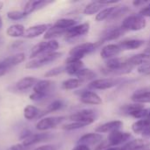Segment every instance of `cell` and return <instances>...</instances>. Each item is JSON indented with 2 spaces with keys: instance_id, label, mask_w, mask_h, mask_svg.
I'll list each match as a JSON object with an SVG mask.
<instances>
[{
  "instance_id": "obj_16",
  "label": "cell",
  "mask_w": 150,
  "mask_h": 150,
  "mask_svg": "<svg viewBox=\"0 0 150 150\" xmlns=\"http://www.w3.org/2000/svg\"><path fill=\"white\" fill-rule=\"evenodd\" d=\"M51 138H52V134L49 133H46V132H42V133H39V134H33L27 139L23 141L22 144L24 145L25 148H28V147L33 146L35 144L47 142V141L50 140Z\"/></svg>"
},
{
  "instance_id": "obj_54",
  "label": "cell",
  "mask_w": 150,
  "mask_h": 150,
  "mask_svg": "<svg viewBox=\"0 0 150 150\" xmlns=\"http://www.w3.org/2000/svg\"><path fill=\"white\" fill-rule=\"evenodd\" d=\"M2 26H3V18H2V17L0 16V29L2 28Z\"/></svg>"
},
{
  "instance_id": "obj_34",
  "label": "cell",
  "mask_w": 150,
  "mask_h": 150,
  "mask_svg": "<svg viewBox=\"0 0 150 150\" xmlns=\"http://www.w3.org/2000/svg\"><path fill=\"white\" fill-rule=\"evenodd\" d=\"M95 120H87V121H73L72 123L66 124L62 126V129L65 131H73V130H77L83 127H85L91 124H92Z\"/></svg>"
},
{
  "instance_id": "obj_23",
  "label": "cell",
  "mask_w": 150,
  "mask_h": 150,
  "mask_svg": "<svg viewBox=\"0 0 150 150\" xmlns=\"http://www.w3.org/2000/svg\"><path fill=\"white\" fill-rule=\"evenodd\" d=\"M54 83L53 81L48 80V79L38 80V82L33 88V91L34 92H38V93H41V94H45L48 96L52 91V88L54 87Z\"/></svg>"
},
{
  "instance_id": "obj_45",
  "label": "cell",
  "mask_w": 150,
  "mask_h": 150,
  "mask_svg": "<svg viewBox=\"0 0 150 150\" xmlns=\"http://www.w3.org/2000/svg\"><path fill=\"white\" fill-rule=\"evenodd\" d=\"M138 72L141 74H145V75H149L150 74V63L142 65L138 67Z\"/></svg>"
},
{
  "instance_id": "obj_31",
  "label": "cell",
  "mask_w": 150,
  "mask_h": 150,
  "mask_svg": "<svg viewBox=\"0 0 150 150\" xmlns=\"http://www.w3.org/2000/svg\"><path fill=\"white\" fill-rule=\"evenodd\" d=\"M68 30H64L62 28H59L57 26H54L52 25V26L47 31V33L44 34V40H54L57 37H61L62 35H65Z\"/></svg>"
},
{
  "instance_id": "obj_2",
  "label": "cell",
  "mask_w": 150,
  "mask_h": 150,
  "mask_svg": "<svg viewBox=\"0 0 150 150\" xmlns=\"http://www.w3.org/2000/svg\"><path fill=\"white\" fill-rule=\"evenodd\" d=\"M58 48H59V42L56 40H42L32 47L29 58L32 60V59H34L42 55L52 54V53L57 52Z\"/></svg>"
},
{
  "instance_id": "obj_50",
  "label": "cell",
  "mask_w": 150,
  "mask_h": 150,
  "mask_svg": "<svg viewBox=\"0 0 150 150\" xmlns=\"http://www.w3.org/2000/svg\"><path fill=\"white\" fill-rule=\"evenodd\" d=\"M72 150H91V149L88 146H85V145H77Z\"/></svg>"
},
{
  "instance_id": "obj_56",
  "label": "cell",
  "mask_w": 150,
  "mask_h": 150,
  "mask_svg": "<svg viewBox=\"0 0 150 150\" xmlns=\"http://www.w3.org/2000/svg\"><path fill=\"white\" fill-rule=\"evenodd\" d=\"M146 138H147V139H150V134L148 135V136H147V137H146Z\"/></svg>"
},
{
  "instance_id": "obj_53",
  "label": "cell",
  "mask_w": 150,
  "mask_h": 150,
  "mask_svg": "<svg viewBox=\"0 0 150 150\" xmlns=\"http://www.w3.org/2000/svg\"><path fill=\"white\" fill-rule=\"evenodd\" d=\"M143 53H145V54H147L150 55V45H149V47L144 50V52H143Z\"/></svg>"
},
{
  "instance_id": "obj_13",
  "label": "cell",
  "mask_w": 150,
  "mask_h": 150,
  "mask_svg": "<svg viewBox=\"0 0 150 150\" xmlns=\"http://www.w3.org/2000/svg\"><path fill=\"white\" fill-rule=\"evenodd\" d=\"M65 72L70 76H76L81 69L84 68L82 60H77L69 56L65 61Z\"/></svg>"
},
{
  "instance_id": "obj_33",
  "label": "cell",
  "mask_w": 150,
  "mask_h": 150,
  "mask_svg": "<svg viewBox=\"0 0 150 150\" xmlns=\"http://www.w3.org/2000/svg\"><path fill=\"white\" fill-rule=\"evenodd\" d=\"M77 25V20L75 18H60L54 24V26H57L59 28L64 29V30H69L71 27L75 26Z\"/></svg>"
},
{
  "instance_id": "obj_15",
  "label": "cell",
  "mask_w": 150,
  "mask_h": 150,
  "mask_svg": "<svg viewBox=\"0 0 150 150\" xmlns=\"http://www.w3.org/2000/svg\"><path fill=\"white\" fill-rule=\"evenodd\" d=\"M39 79L34 76H25L19 79L13 86V90L20 92H25L31 88H33Z\"/></svg>"
},
{
  "instance_id": "obj_22",
  "label": "cell",
  "mask_w": 150,
  "mask_h": 150,
  "mask_svg": "<svg viewBox=\"0 0 150 150\" xmlns=\"http://www.w3.org/2000/svg\"><path fill=\"white\" fill-rule=\"evenodd\" d=\"M123 126V122L120 120H112L106 122L105 124H102L98 126L95 131L98 134H105V133H112L116 130H120Z\"/></svg>"
},
{
  "instance_id": "obj_59",
  "label": "cell",
  "mask_w": 150,
  "mask_h": 150,
  "mask_svg": "<svg viewBox=\"0 0 150 150\" xmlns=\"http://www.w3.org/2000/svg\"><path fill=\"white\" fill-rule=\"evenodd\" d=\"M149 45H150V40H149Z\"/></svg>"
},
{
  "instance_id": "obj_49",
  "label": "cell",
  "mask_w": 150,
  "mask_h": 150,
  "mask_svg": "<svg viewBox=\"0 0 150 150\" xmlns=\"http://www.w3.org/2000/svg\"><path fill=\"white\" fill-rule=\"evenodd\" d=\"M25 147L22 143H17L14 145H11V147H9L6 150H25Z\"/></svg>"
},
{
  "instance_id": "obj_46",
  "label": "cell",
  "mask_w": 150,
  "mask_h": 150,
  "mask_svg": "<svg viewBox=\"0 0 150 150\" xmlns=\"http://www.w3.org/2000/svg\"><path fill=\"white\" fill-rule=\"evenodd\" d=\"M10 69H10L3 61L0 62V77L3 76H4Z\"/></svg>"
},
{
  "instance_id": "obj_18",
  "label": "cell",
  "mask_w": 150,
  "mask_h": 150,
  "mask_svg": "<svg viewBox=\"0 0 150 150\" xmlns=\"http://www.w3.org/2000/svg\"><path fill=\"white\" fill-rule=\"evenodd\" d=\"M80 100L85 105H98L102 104V98L96 92L91 91H83L80 93Z\"/></svg>"
},
{
  "instance_id": "obj_27",
  "label": "cell",
  "mask_w": 150,
  "mask_h": 150,
  "mask_svg": "<svg viewBox=\"0 0 150 150\" xmlns=\"http://www.w3.org/2000/svg\"><path fill=\"white\" fill-rule=\"evenodd\" d=\"M144 40H138V39H132V40H126L121 41L119 46L122 50H134L138 49L144 45Z\"/></svg>"
},
{
  "instance_id": "obj_26",
  "label": "cell",
  "mask_w": 150,
  "mask_h": 150,
  "mask_svg": "<svg viewBox=\"0 0 150 150\" xmlns=\"http://www.w3.org/2000/svg\"><path fill=\"white\" fill-rule=\"evenodd\" d=\"M63 107H64V102L62 100H61V99L54 100L44 110L41 111L40 115L39 117V120H40L42 118H45V116L47 115L48 113H51V112H57V111L62 109Z\"/></svg>"
},
{
  "instance_id": "obj_10",
  "label": "cell",
  "mask_w": 150,
  "mask_h": 150,
  "mask_svg": "<svg viewBox=\"0 0 150 150\" xmlns=\"http://www.w3.org/2000/svg\"><path fill=\"white\" fill-rule=\"evenodd\" d=\"M117 1H93L89 3L83 9V13L87 16H91L98 13L104 9V7H108L109 4H116Z\"/></svg>"
},
{
  "instance_id": "obj_7",
  "label": "cell",
  "mask_w": 150,
  "mask_h": 150,
  "mask_svg": "<svg viewBox=\"0 0 150 150\" xmlns=\"http://www.w3.org/2000/svg\"><path fill=\"white\" fill-rule=\"evenodd\" d=\"M90 31V24L89 23H83L76 25L70 29H69L65 34V40L69 42H73L77 40L83 36H85Z\"/></svg>"
},
{
  "instance_id": "obj_24",
  "label": "cell",
  "mask_w": 150,
  "mask_h": 150,
  "mask_svg": "<svg viewBox=\"0 0 150 150\" xmlns=\"http://www.w3.org/2000/svg\"><path fill=\"white\" fill-rule=\"evenodd\" d=\"M149 147L150 142L147 139H135L123 146L126 150H145Z\"/></svg>"
},
{
  "instance_id": "obj_14",
  "label": "cell",
  "mask_w": 150,
  "mask_h": 150,
  "mask_svg": "<svg viewBox=\"0 0 150 150\" xmlns=\"http://www.w3.org/2000/svg\"><path fill=\"white\" fill-rule=\"evenodd\" d=\"M54 3V1H47V0H31V1H27L24 6L23 9V12L28 16L31 13L39 11L44 7H46L47 5L50 4Z\"/></svg>"
},
{
  "instance_id": "obj_8",
  "label": "cell",
  "mask_w": 150,
  "mask_h": 150,
  "mask_svg": "<svg viewBox=\"0 0 150 150\" xmlns=\"http://www.w3.org/2000/svg\"><path fill=\"white\" fill-rule=\"evenodd\" d=\"M130 139H132L131 134L116 130L108 134L107 140L105 142L107 143L108 148H113L121 145L125 142H128Z\"/></svg>"
},
{
  "instance_id": "obj_47",
  "label": "cell",
  "mask_w": 150,
  "mask_h": 150,
  "mask_svg": "<svg viewBox=\"0 0 150 150\" xmlns=\"http://www.w3.org/2000/svg\"><path fill=\"white\" fill-rule=\"evenodd\" d=\"M33 150H57V146L53 145V144H48V145H43L40 147H38Z\"/></svg>"
},
{
  "instance_id": "obj_42",
  "label": "cell",
  "mask_w": 150,
  "mask_h": 150,
  "mask_svg": "<svg viewBox=\"0 0 150 150\" xmlns=\"http://www.w3.org/2000/svg\"><path fill=\"white\" fill-rule=\"evenodd\" d=\"M47 97V96L45 95V94H41V93H38V92H34V91H33V92L29 95L30 100L34 101V102H40V101L45 99Z\"/></svg>"
},
{
  "instance_id": "obj_1",
  "label": "cell",
  "mask_w": 150,
  "mask_h": 150,
  "mask_svg": "<svg viewBox=\"0 0 150 150\" xmlns=\"http://www.w3.org/2000/svg\"><path fill=\"white\" fill-rule=\"evenodd\" d=\"M134 67L128 63L127 58L114 57L105 62L106 74L113 75H125L130 73Z\"/></svg>"
},
{
  "instance_id": "obj_55",
  "label": "cell",
  "mask_w": 150,
  "mask_h": 150,
  "mask_svg": "<svg viewBox=\"0 0 150 150\" xmlns=\"http://www.w3.org/2000/svg\"><path fill=\"white\" fill-rule=\"evenodd\" d=\"M3 6H4V3L0 1V10H2V8H3Z\"/></svg>"
},
{
  "instance_id": "obj_5",
  "label": "cell",
  "mask_w": 150,
  "mask_h": 150,
  "mask_svg": "<svg viewBox=\"0 0 150 150\" xmlns=\"http://www.w3.org/2000/svg\"><path fill=\"white\" fill-rule=\"evenodd\" d=\"M62 55V53L61 52H54L52 54H48L46 55H42L34 59L30 60L26 64H25V68L28 69H40L41 67H44L56 60H58L59 58H61Z\"/></svg>"
},
{
  "instance_id": "obj_25",
  "label": "cell",
  "mask_w": 150,
  "mask_h": 150,
  "mask_svg": "<svg viewBox=\"0 0 150 150\" xmlns=\"http://www.w3.org/2000/svg\"><path fill=\"white\" fill-rule=\"evenodd\" d=\"M127 62H128L129 64H131L134 67H135V66H139L140 67V66H142V65L149 64L150 55L145 54V53L134 54V55L127 58Z\"/></svg>"
},
{
  "instance_id": "obj_44",
  "label": "cell",
  "mask_w": 150,
  "mask_h": 150,
  "mask_svg": "<svg viewBox=\"0 0 150 150\" xmlns=\"http://www.w3.org/2000/svg\"><path fill=\"white\" fill-rule=\"evenodd\" d=\"M25 43L24 40H17L15 41H13L11 45H10V48L11 50H16V49H18L19 47H21L23 46V44Z\"/></svg>"
},
{
  "instance_id": "obj_4",
  "label": "cell",
  "mask_w": 150,
  "mask_h": 150,
  "mask_svg": "<svg viewBox=\"0 0 150 150\" xmlns=\"http://www.w3.org/2000/svg\"><path fill=\"white\" fill-rule=\"evenodd\" d=\"M102 44V42H85L76 45L70 49L69 54L70 57H73L77 60H82L85 55L90 54L96 51V49Z\"/></svg>"
},
{
  "instance_id": "obj_20",
  "label": "cell",
  "mask_w": 150,
  "mask_h": 150,
  "mask_svg": "<svg viewBox=\"0 0 150 150\" xmlns=\"http://www.w3.org/2000/svg\"><path fill=\"white\" fill-rule=\"evenodd\" d=\"M122 49L119 46V44H108L102 47L100 55L103 59L109 60L114 57H117L120 53Z\"/></svg>"
},
{
  "instance_id": "obj_58",
  "label": "cell",
  "mask_w": 150,
  "mask_h": 150,
  "mask_svg": "<svg viewBox=\"0 0 150 150\" xmlns=\"http://www.w3.org/2000/svg\"><path fill=\"white\" fill-rule=\"evenodd\" d=\"M145 150H150V149H145Z\"/></svg>"
},
{
  "instance_id": "obj_57",
  "label": "cell",
  "mask_w": 150,
  "mask_h": 150,
  "mask_svg": "<svg viewBox=\"0 0 150 150\" xmlns=\"http://www.w3.org/2000/svg\"><path fill=\"white\" fill-rule=\"evenodd\" d=\"M148 119L150 120V109H149V116H148Z\"/></svg>"
},
{
  "instance_id": "obj_43",
  "label": "cell",
  "mask_w": 150,
  "mask_h": 150,
  "mask_svg": "<svg viewBox=\"0 0 150 150\" xmlns=\"http://www.w3.org/2000/svg\"><path fill=\"white\" fill-rule=\"evenodd\" d=\"M33 133L29 129V128H24L20 131L19 135H18V139L21 141H25V139H27L29 136H31Z\"/></svg>"
},
{
  "instance_id": "obj_19",
  "label": "cell",
  "mask_w": 150,
  "mask_h": 150,
  "mask_svg": "<svg viewBox=\"0 0 150 150\" xmlns=\"http://www.w3.org/2000/svg\"><path fill=\"white\" fill-rule=\"evenodd\" d=\"M103 136L101 134L98 133H89L82 137L77 141V145H85V146H91V145H97L100 144L102 142Z\"/></svg>"
},
{
  "instance_id": "obj_9",
  "label": "cell",
  "mask_w": 150,
  "mask_h": 150,
  "mask_svg": "<svg viewBox=\"0 0 150 150\" xmlns=\"http://www.w3.org/2000/svg\"><path fill=\"white\" fill-rule=\"evenodd\" d=\"M122 83L121 79L118 78H101L95 79L89 84V89L92 90H108L112 89Z\"/></svg>"
},
{
  "instance_id": "obj_35",
  "label": "cell",
  "mask_w": 150,
  "mask_h": 150,
  "mask_svg": "<svg viewBox=\"0 0 150 150\" xmlns=\"http://www.w3.org/2000/svg\"><path fill=\"white\" fill-rule=\"evenodd\" d=\"M83 84V82L77 78H69L62 83V88L66 91H72L78 89Z\"/></svg>"
},
{
  "instance_id": "obj_32",
  "label": "cell",
  "mask_w": 150,
  "mask_h": 150,
  "mask_svg": "<svg viewBox=\"0 0 150 150\" xmlns=\"http://www.w3.org/2000/svg\"><path fill=\"white\" fill-rule=\"evenodd\" d=\"M76 78L79 79L80 81L86 82V81H94L97 75L94 71H92L90 69H85L83 68V69H81L76 75Z\"/></svg>"
},
{
  "instance_id": "obj_40",
  "label": "cell",
  "mask_w": 150,
  "mask_h": 150,
  "mask_svg": "<svg viewBox=\"0 0 150 150\" xmlns=\"http://www.w3.org/2000/svg\"><path fill=\"white\" fill-rule=\"evenodd\" d=\"M63 72H65V66H58V67H55V68H53V69L47 70L44 74V76L45 77H54V76H57L61 75Z\"/></svg>"
},
{
  "instance_id": "obj_52",
  "label": "cell",
  "mask_w": 150,
  "mask_h": 150,
  "mask_svg": "<svg viewBox=\"0 0 150 150\" xmlns=\"http://www.w3.org/2000/svg\"><path fill=\"white\" fill-rule=\"evenodd\" d=\"M145 2H143V1H134L133 2V4L134 5V6H139L140 4H143Z\"/></svg>"
},
{
  "instance_id": "obj_37",
  "label": "cell",
  "mask_w": 150,
  "mask_h": 150,
  "mask_svg": "<svg viewBox=\"0 0 150 150\" xmlns=\"http://www.w3.org/2000/svg\"><path fill=\"white\" fill-rule=\"evenodd\" d=\"M114 11V6H108L104 8L102 11H100L97 16H96V20L97 21H103V20H109L111 18L112 12Z\"/></svg>"
},
{
  "instance_id": "obj_21",
  "label": "cell",
  "mask_w": 150,
  "mask_h": 150,
  "mask_svg": "<svg viewBox=\"0 0 150 150\" xmlns=\"http://www.w3.org/2000/svg\"><path fill=\"white\" fill-rule=\"evenodd\" d=\"M69 120L72 121H87V120H95V112L91 109H83L76 113L71 114L69 117Z\"/></svg>"
},
{
  "instance_id": "obj_17",
  "label": "cell",
  "mask_w": 150,
  "mask_h": 150,
  "mask_svg": "<svg viewBox=\"0 0 150 150\" xmlns=\"http://www.w3.org/2000/svg\"><path fill=\"white\" fill-rule=\"evenodd\" d=\"M132 130L136 134H142L144 138H146L150 134V120L149 119H142L132 125Z\"/></svg>"
},
{
  "instance_id": "obj_12",
  "label": "cell",
  "mask_w": 150,
  "mask_h": 150,
  "mask_svg": "<svg viewBox=\"0 0 150 150\" xmlns=\"http://www.w3.org/2000/svg\"><path fill=\"white\" fill-rule=\"evenodd\" d=\"M52 26V24L45 23V24H38L32 26H29L27 29H25L24 37L27 39H33L37 38L42 34H45L47 31Z\"/></svg>"
},
{
  "instance_id": "obj_29",
  "label": "cell",
  "mask_w": 150,
  "mask_h": 150,
  "mask_svg": "<svg viewBox=\"0 0 150 150\" xmlns=\"http://www.w3.org/2000/svg\"><path fill=\"white\" fill-rule=\"evenodd\" d=\"M41 110H40L37 106L28 105L24 108V118L27 120H39V117L40 115Z\"/></svg>"
},
{
  "instance_id": "obj_51",
  "label": "cell",
  "mask_w": 150,
  "mask_h": 150,
  "mask_svg": "<svg viewBox=\"0 0 150 150\" xmlns=\"http://www.w3.org/2000/svg\"><path fill=\"white\" fill-rule=\"evenodd\" d=\"M104 150H126L123 147L121 148H119V147H113V148H108V149H105Z\"/></svg>"
},
{
  "instance_id": "obj_48",
  "label": "cell",
  "mask_w": 150,
  "mask_h": 150,
  "mask_svg": "<svg viewBox=\"0 0 150 150\" xmlns=\"http://www.w3.org/2000/svg\"><path fill=\"white\" fill-rule=\"evenodd\" d=\"M140 14L142 16H143L144 18H146V17H149L150 18V4L149 6H146V7L142 8L140 11Z\"/></svg>"
},
{
  "instance_id": "obj_36",
  "label": "cell",
  "mask_w": 150,
  "mask_h": 150,
  "mask_svg": "<svg viewBox=\"0 0 150 150\" xmlns=\"http://www.w3.org/2000/svg\"><path fill=\"white\" fill-rule=\"evenodd\" d=\"M130 11L129 7L127 5L122 4V5H116L114 6V11L111 16V18H109V20H114L117 19L119 18H120L121 16H123L124 14L127 13Z\"/></svg>"
},
{
  "instance_id": "obj_30",
  "label": "cell",
  "mask_w": 150,
  "mask_h": 150,
  "mask_svg": "<svg viewBox=\"0 0 150 150\" xmlns=\"http://www.w3.org/2000/svg\"><path fill=\"white\" fill-rule=\"evenodd\" d=\"M25 28L21 24H14L10 25L6 30V34L11 38H18L24 36Z\"/></svg>"
},
{
  "instance_id": "obj_28",
  "label": "cell",
  "mask_w": 150,
  "mask_h": 150,
  "mask_svg": "<svg viewBox=\"0 0 150 150\" xmlns=\"http://www.w3.org/2000/svg\"><path fill=\"white\" fill-rule=\"evenodd\" d=\"M25 54L24 53H18V54H15L11 56L6 57L5 59L3 60V62L10 69H11L12 67H15V66L22 63L23 62H25Z\"/></svg>"
},
{
  "instance_id": "obj_41",
  "label": "cell",
  "mask_w": 150,
  "mask_h": 150,
  "mask_svg": "<svg viewBox=\"0 0 150 150\" xmlns=\"http://www.w3.org/2000/svg\"><path fill=\"white\" fill-rule=\"evenodd\" d=\"M149 109L143 108V109H141L139 111L133 112L132 114H130V116L138 120H142V119H147L149 116Z\"/></svg>"
},
{
  "instance_id": "obj_3",
  "label": "cell",
  "mask_w": 150,
  "mask_h": 150,
  "mask_svg": "<svg viewBox=\"0 0 150 150\" xmlns=\"http://www.w3.org/2000/svg\"><path fill=\"white\" fill-rule=\"evenodd\" d=\"M147 25L146 18L139 14H131L126 17L121 24V27L126 31H141Z\"/></svg>"
},
{
  "instance_id": "obj_6",
  "label": "cell",
  "mask_w": 150,
  "mask_h": 150,
  "mask_svg": "<svg viewBox=\"0 0 150 150\" xmlns=\"http://www.w3.org/2000/svg\"><path fill=\"white\" fill-rule=\"evenodd\" d=\"M66 120L64 116H54V117H45L40 119L35 125V128L38 131L45 132L53 129L62 124Z\"/></svg>"
},
{
  "instance_id": "obj_38",
  "label": "cell",
  "mask_w": 150,
  "mask_h": 150,
  "mask_svg": "<svg viewBox=\"0 0 150 150\" xmlns=\"http://www.w3.org/2000/svg\"><path fill=\"white\" fill-rule=\"evenodd\" d=\"M6 16L10 20L12 21L21 20L26 17V15L23 12V11H10L7 12Z\"/></svg>"
},
{
  "instance_id": "obj_11",
  "label": "cell",
  "mask_w": 150,
  "mask_h": 150,
  "mask_svg": "<svg viewBox=\"0 0 150 150\" xmlns=\"http://www.w3.org/2000/svg\"><path fill=\"white\" fill-rule=\"evenodd\" d=\"M126 30L124 28H122L121 26H112L110 28H107L106 30H105L100 36V42L104 43L106 41H111V40H114L119 39L120 37H121L123 34L126 33Z\"/></svg>"
},
{
  "instance_id": "obj_39",
  "label": "cell",
  "mask_w": 150,
  "mask_h": 150,
  "mask_svg": "<svg viewBox=\"0 0 150 150\" xmlns=\"http://www.w3.org/2000/svg\"><path fill=\"white\" fill-rule=\"evenodd\" d=\"M143 108H145V107H144V105L139 104V103H134V104H131V105H125V106L122 108V110H123L127 114L130 115V114H132L133 112H136V111H139V110H141V109H143Z\"/></svg>"
}]
</instances>
